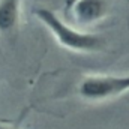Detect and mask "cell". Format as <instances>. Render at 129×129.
I'll list each match as a JSON object with an SVG mask.
<instances>
[{
	"label": "cell",
	"instance_id": "obj_6",
	"mask_svg": "<svg viewBox=\"0 0 129 129\" xmlns=\"http://www.w3.org/2000/svg\"><path fill=\"white\" fill-rule=\"evenodd\" d=\"M126 2H128V3H129V0H126Z\"/></svg>",
	"mask_w": 129,
	"mask_h": 129
},
{
	"label": "cell",
	"instance_id": "obj_4",
	"mask_svg": "<svg viewBox=\"0 0 129 129\" xmlns=\"http://www.w3.org/2000/svg\"><path fill=\"white\" fill-rule=\"evenodd\" d=\"M23 0H0V35H11L21 20Z\"/></svg>",
	"mask_w": 129,
	"mask_h": 129
},
{
	"label": "cell",
	"instance_id": "obj_5",
	"mask_svg": "<svg viewBox=\"0 0 129 129\" xmlns=\"http://www.w3.org/2000/svg\"><path fill=\"white\" fill-rule=\"evenodd\" d=\"M0 129H21L18 122H14V123H0Z\"/></svg>",
	"mask_w": 129,
	"mask_h": 129
},
{
	"label": "cell",
	"instance_id": "obj_1",
	"mask_svg": "<svg viewBox=\"0 0 129 129\" xmlns=\"http://www.w3.org/2000/svg\"><path fill=\"white\" fill-rule=\"evenodd\" d=\"M33 15L50 32L56 44L71 53L90 54L104 48L105 42L101 35L83 30V27L71 26L68 21L62 20L54 11L48 8L39 6L33 9Z\"/></svg>",
	"mask_w": 129,
	"mask_h": 129
},
{
	"label": "cell",
	"instance_id": "obj_2",
	"mask_svg": "<svg viewBox=\"0 0 129 129\" xmlns=\"http://www.w3.org/2000/svg\"><path fill=\"white\" fill-rule=\"evenodd\" d=\"M129 92V74L86 75L77 84V95L86 102H107Z\"/></svg>",
	"mask_w": 129,
	"mask_h": 129
},
{
	"label": "cell",
	"instance_id": "obj_3",
	"mask_svg": "<svg viewBox=\"0 0 129 129\" xmlns=\"http://www.w3.org/2000/svg\"><path fill=\"white\" fill-rule=\"evenodd\" d=\"M69 12L78 27L87 29L108 17L110 3L108 0H72Z\"/></svg>",
	"mask_w": 129,
	"mask_h": 129
}]
</instances>
